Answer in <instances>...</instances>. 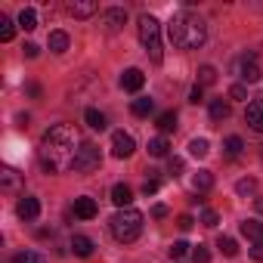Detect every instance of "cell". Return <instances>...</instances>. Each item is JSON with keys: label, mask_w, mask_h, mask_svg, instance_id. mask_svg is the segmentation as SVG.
<instances>
[{"label": "cell", "mask_w": 263, "mask_h": 263, "mask_svg": "<svg viewBox=\"0 0 263 263\" xmlns=\"http://www.w3.org/2000/svg\"><path fill=\"white\" fill-rule=\"evenodd\" d=\"M81 137L71 124H53L41 140V164L47 174L74 171V158L81 152Z\"/></svg>", "instance_id": "obj_1"}, {"label": "cell", "mask_w": 263, "mask_h": 263, "mask_svg": "<svg viewBox=\"0 0 263 263\" xmlns=\"http://www.w3.org/2000/svg\"><path fill=\"white\" fill-rule=\"evenodd\" d=\"M167 34H171V44H174V47H180V50H198V47L208 41V25H204L201 16L183 10V13H177V16L171 19Z\"/></svg>", "instance_id": "obj_2"}, {"label": "cell", "mask_w": 263, "mask_h": 263, "mask_svg": "<svg viewBox=\"0 0 263 263\" xmlns=\"http://www.w3.org/2000/svg\"><path fill=\"white\" fill-rule=\"evenodd\" d=\"M111 235L121 241V245H130V241H137L140 232H143V214L134 211V208H124L111 217Z\"/></svg>", "instance_id": "obj_3"}, {"label": "cell", "mask_w": 263, "mask_h": 263, "mask_svg": "<svg viewBox=\"0 0 263 263\" xmlns=\"http://www.w3.org/2000/svg\"><path fill=\"white\" fill-rule=\"evenodd\" d=\"M137 34H140V44L146 47L149 59L152 62H161L164 59V50H161V25H158V19L149 16V13H143L140 22H137Z\"/></svg>", "instance_id": "obj_4"}, {"label": "cell", "mask_w": 263, "mask_h": 263, "mask_svg": "<svg viewBox=\"0 0 263 263\" xmlns=\"http://www.w3.org/2000/svg\"><path fill=\"white\" fill-rule=\"evenodd\" d=\"M232 71H235L245 84H257V81L263 78V68H260V62H257L254 53H241V56L232 62Z\"/></svg>", "instance_id": "obj_5"}, {"label": "cell", "mask_w": 263, "mask_h": 263, "mask_svg": "<svg viewBox=\"0 0 263 263\" xmlns=\"http://www.w3.org/2000/svg\"><path fill=\"white\" fill-rule=\"evenodd\" d=\"M99 164H102L99 149H96L93 143H84L81 152H78V158H74V174H93Z\"/></svg>", "instance_id": "obj_6"}, {"label": "cell", "mask_w": 263, "mask_h": 263, "mask_svg": "<svg viewBox=\"0 0 263 263\" xmlns=\"http://www.w3.org/2000/svg\"><path fill=\"white\" fill-rule=\"evenodd\" d=\"M134 152H137L134 137L124 134V130H115V134H111V155H115V158H130Z\"/></svg>", "instance_id": "obj_7"}, {"label": "cell", "mask_w": 263, "mask_h": 263, "mask_svg": "<svg viewBox=\"0 0 263 263\" xmlns=\"http://www.w3.org/2000/svg\"><path fill=\"white\" fill-rule=\"evenodd\" d=\"M124 22H127V13H124V10H118V7H115V10H105V13L99 16V25H102L108 34L121 31V28H124Z\"/></svg>", "instance_id": "obj_8"}, {"label": "cell", "mask_w": 263, "mask_h": 263, "mask_svg": "<svg viewBox=\"0 0 263 263\" xmlns=\"http://www.w3.org/2000/svg\"><path fill=\"white\" fill-rule=\"evenodd\" d=\"M245 121L251 130H257V134H263V99H251L248 108H245Z\"/></svg>", "instance_id": "obj_9"}, {"label": "cell", "mask_w": 263, "mask_h": 263, "mask_svg": "<svg viewBox=\"0 0 263 263\" xmlns=\"http://www.w3.org/2000/svg\"><path fill=\"white\" fill-rule=\"evenodd\" d=\"M65 10H68V16H74V19H90V16L96 13V4H93V0H68Z\"/></svg>", "instance_id": "obj_10"}, {"label": "cell", "mask_w": 263, "mask_h": 263, "mask_svg": "<svg viewBox=\"0 0 263 263\" xmlns=\"http://www.w3.org/2000/svg\"><path fill=\"white\" fill-rule=\"evenodd\" d=\"M143 84H146V74H143L140 68H127V71L121 74V87H124L127 93H137V90H143Z\"/></svg>", "instance_id": "obj_11"}, {"label": "cell", "mask_w": 263, "mask_h": 263, "mask_svg": "<svg viewBox=\"0 0 263 263\" xmlns=\"http://www.w3.org/2000/svg\"><path fill=\"white\" fill-rule=\"evenodd\" d=\"M16 214H19L22 220H37V217H41V201H37L34 195H25V198L16 204Z\"/></svg>", "instance_id": "obj_12"}, {"label": "cell", "mask_w": 263, "mask_h": 263, "mask_svg": "<svg viewBox=\"0 0 263 263\" xmlns=\"http://www.w3.org/2000/svg\"><path fill=\"white\" fill-rule=\"evenodd\" d=\"M96 214H99V208H96V201H93L90 195L74 198V217H81V220H93Z\"/></svg>", "instance_id": "obj_13"}, {"label": "cell", "mask_w": 263, "mask_h": 263, "mask_svg": "<svg viewBox=\"0 0 263 263\" xmlns=\"http://www.w3.org/2000/svg\"><path fill=\"white\" fill-rule=\"evenodd\" d=\"M111 201L124 211V208H130V201H134V189L130 186H124V183H118V186H111Z\"/></svg>", "instance_id": "obj_14"}, {"label": "cell", "mask_w": 263, "mask_h": 263, "mask_svg": "<svg viewBox=\"0 0 263 263\" xmlns=\"http://www.w3.org/2000/svg\"><path fill=\"white\" fill-rule=\"evenodd\" d=\"M229 111H232V108H229V102H226V99H211V121H214V124L226 121V118H229Z\"/></svg>", "instance_id": "obj_15"}, {"label": "cell", "mask_w": 263, "mask_h": 263, "mask_svg": "<svg viewBox=\"0 0 263 263\" xmlns=\"http://www.w3.org/2000/svg\"><path fill=\"white\" fill-rule=\"evenodd\" d=\"M241 235L251 241H263V223L260 220H245L241 223Z\"/></svg>", "instance_id": "obj_16"}, {"label": "cell", "mask_w": 263, "mask_h": 263, "mask_svg": "<svg viewBox=\"0 0 263 263\" xmlns=\"http://www.w3.org/2000/svg\"><path fill=\"white\" fill-rule=\"evenodd\" d=\"M211 186H214V174H211V171H198V174L192 177V189H195V192H208Z\"/></svg>", "instance_id": "obj_17"}, {"label": "cell", "mask_w": 263, "mask_h": 263, "mask_svg": "<svg viewBox=\"0 0 263 263\" xmlns=\"http://www.w3.org/2000/svg\"><path fill=\"white\" fill-rule=\"evenodd\" d=\"M71 251H74L78 257H90V254H93V241H90L87 235H74V238H71Z\"/></svg>", "instance_id": "obj_18"}, {"label": "cell", "mask_w": 263, "mask_h": 263, "mask_svg": "<svg viewBox=\"0 0 263 263\" xmlns=\"http://www.w3.org/2000/svg\"><path fill=\"white\" fill-rule=\"evenodd\" d=\"M84 121H87L93 130H105V127H108L105 115H102V111H96V108H87V111H84Z\"/></svg>", "instance_id": "obj_19"}, {"label": "cell", "mask_w": 263, "mask_h": 263, "mask_svg": "<svg viewBox=\"0 0 263 263\" xmlns=\"http://www.w3.org/2000/svg\"><path fill=\"white\" fill-rule=\"evenodd\" d=\"M0 183H4V189H7V192H13V189H19V183H22V180H19V174H16L13 167H4V171H0Z\"/></svg>", "instance_id": "obj_20"}, {"label": "cell", "mask_w": 263, "mask_h": 263, "mask_svg": "<svg viewBox=\"0 0 263 263\" xmlns=\"http://www.w3.org/2000/svg\"><path fill=\"white\" fill-rule=\"evenodd\" d=\"M152 108H155V99H149V96H143V99H134V105H130V111H134L137 118H146Z\"/></svg>", "instance_id": "obj_21"}, {"label": "cell", "mask_w": 263, "mask_h": 263, "mask_svg": "<svg viewBox=\"0 0 263 263\" xmlns=\"http://www.w3.org/2000/svg\"><path fill=\"white\" fill-rule=\"evenodd\" d=\"M19 28H25V31H34V28H37V13H34L31 7H25V10L19 13Z\"/></svg>", "instance_id": "obj_22"}, {"label": "cell", "mask_w": 263, "mask_h": 263, "mask_svg": "<svg viewBox=\"0 0 263 263\" xmlns=\"http://www.w3.org/2000/svg\"><path fill=\"white\" fill-rule=\"evenodd\" d=\"M47 44H50L53 53H65V50H68V34H65V31H53Z\"/></svg>", "instance_id": "obj_23"}, {"label": "cell", "mask_w": 263, "mask_h": 263, "mask_svg": "<svg viewBox=\"0 0 263 263\" xmlns=\"http://www.w3.org/2000/svg\"><path fill=\"white\" fill-rule=\"evenodd\" d=\"M171 152V143L164 140V137H155V140H149V155H155V158H164Z\"/></svg>", "instance_id": "obj_24"}, {"label": "cell", "mask_w": 263, "mask_h": 263, "mask_svg": "<svg viewBox=\"0 0 263 263\" xmlns=\"http://www.w3.org/2000/svg\"><path fill=\"white\" fill-rule=\"evenodd\" d=\"M208 152H211V143H208L204 137H198V140L189 143V155H192V158H208Z\"/></svg>", "instance_id": "obj_25"}, {"label": "cell", "mask_w": 263, "mask_h": 263, "mask_svg": "<svg viewBox=\"0 0 263 263\" xmlns=\"http://www.w3.org/2000/svg\"><path fill=\"white\" fill-rule=\"evenodd\" d=\"M13 263H50L41 251H19L16 257H13Z\"/></svg>", "instance_id": "obj_26"}, {"label": "cell", "mask_w": 263, "mask_h": 263, "mask_svg": "<svg viewBox=\"0 0 263 263\" xmlns=\"http://www.w3.org/2000/svg\"><path fill=\"white\" fill-rule=\"evenodd\" d=\"M174 127H177V111H161L158 115V130L161 134H171Z\"/></svg>", "instance_id": "obj_27"}, {"label": "cell", "mask_w": 263, "mask_h": 263, "mask_svg": "<svg viewBox=\"0 0 263 263\" xmlns=\"http://www.w3.org/2000/svg\"><path fill=\"white\" fill-rule=\"evenodd\" d=\"M217 81V68L214 65H201L198 68V87H211Z\"/></svg>", "instance_id": "obj_28"}, {"label": "cell", "mask_w": 263, "mask_h": 263, "mask_svg": "<svg viewBox=\"0 0 263 263\" xmlns=\"http://www.w3.org/2000/svg\"><path fill=\"white\" fill-rule=\"evenodd\" d=\"M235 192H238V195H254V192H257V180H254V177L238 180V183H235Z\"/></svg>", "instance_id": "obj_29"}, {"label": "cell", "mask_w": 263, "mask_h": 263, "mask_svg": "<svg viewBox=\"0 0 263 263\" xmlns=\"http://www.w3.org/2000/svg\"><path fill=\"white\" fill-rule=\"evenodd\" d=\"M13 31H16L13 19H7V16H0V41H13Z\"/></svg>", "instance_id": "obj_30"}, {"label": "cell", "mask_w": 263, "mask_h": 263, "mask_svg": "<svg viewBox=\"0 0 263 263\" xmlns=\"http://www.w3.org/2000/svg\"><path fill=\"white\" fill-rule=\"evenodd\" d=\"M241 149H245V146H241V137H229V140H226V155H229V158H238Z\"/></svg>", "instance_id": "obj_31"}, {"label": "cell", "mask_w": 263, "mask_h": 263, "mask_svg": "<svg viewBox=\"0 0 263 263\" xmlns=\"http://www.w3.org/2000/svg\"><path fill=\"white\" fill-rule=\"evenodd\" d=\"M220 251H223L226 257H235V254H238V241L229 238V235H223V238H220Z\"/></svg>", "instance_id": "obj_32"}, {"label": "cell", "mask_w": 263, "mask_h": 263, "mask_svg": "<svg viewBox=\"0 0 263 263\" xmlns=\"http://www.w3.org/2000/svg\"><path fill=\"white\" fill-rule=\"evenodd\" d=\"M229 99L248 102V90H245V84H232V87H229Z\"/></svg>", "instance_id": "obj_33"}, {"label": "cell", "mask_w": 263, "mask_h": 263, "mask_svg": "<svg viewBox=\"0 0 263 263\" xmlns=\"http://www.w3.org/2000/svg\"><path fill=\"white\" fill-rule=\"evenodd\" d=\"M192 260H195V263H211V251H208L204 245H198V248L192 251Z\"/></svg>", "instance_id": "obj_34"}, {"label": "cell", "mask_w": 263, "mask_h": 263, "mask_svg": "<svg viewBox=\"0 0 263 263\" xmlns=\"http://www.w3.org/2000/svg\"><path fill=\"white\" fill-rule=\"evenodd\" d=\"M186 251H189V241H174L171 245V257H183Z\"/></svg>", "instance_id": "obj_35"}, {"label": "cell", "mask_w": 263, "mask_h": 263, "mask_svg": "<svg viewBox=\"0 0 263 263\" xmlns=\"http://www.w3.org/2000/svg\"><path fill=\"white\" fill-rule=\"evenodd\" d=\"M248 254H251L257 263H263V241H254V245L248 248Z\"/></svg>", "instance_id": "obj_36"}, {"label": "cell", "mask_w": 263, "mask_h": 263, "mask_svg": "<svg viewBox=\"0 0 263 263\" xmlns=\"http://www.w3.org/2000/svg\"><path fill=\"white\" fill-rule=\"evenodd\" d=\"M201 223H204V226H217V223H220L217 211H204V214H201Z\"/></svg>", "instance_id": "obj_37"}, {"label": "cell", "mask_w": 263, "mask_h": 263, "mask_svg": "<svg viewBox=\"0 0 263 263\" xmlns=\"http://www.w3.org/2000/svg\"><path fill=\"white\" fill-rule=\"evenodd\" d=\"M167 171H171L174 177H177V174H183V158H171V161H167Z\"/></svg>", "instance_id": "obj_38"}, {"label": "cell", "mask_w": 263, "mask_h": 263, "mask_svg": "<svg viewBox=\"0 0 263 263\" xmlns=\"http://www.w3.org/2000/svg\"><path fill=\"white\" fill-rule=\"evenodd\" d=\"M201 99H204V90H201V87L195 84V87H192V93H189V102H195V105H198Z\"/></svg>", "instance_id": "obj_39"}, {"label": "cell", "mask_w": 263, "mask_h": 263, "mask_svg": "<svg viewBox=\"0 0 263 263\" xmlns=\"http://www.w3.org/2000/svg\"><path fill=\"white\" fill-rule=\"evenodd\" d=\"M143 192H146V195H155V192H158V180H155V177L146 180V183H143Z\"/></svg>", "instance_id": "obj_40"}, {"label": "cell", "mask_w": 263, "mask_h": 263, "mask_svg": "<svg viewBox=\"0 0 263 263\" xmlns=\"http://www.w3.org/2000/svg\"><path fill=\"white\" fill-rule=\"evenodd\" d=\"M22 50H25V56H28V59H34V56L41 53V47H37V44H25Z\"/></svg>", "instance_id": "obj_41"}, {"label": "cell", "mask_w": 263, "mask_h": 263, "mask_svg": "<svg viewBox=\"0 0 263 263\" xmlns=\"http://www.w3.org/2000/svg\"><path fill=\"white\" fill-rule=\"evenodd\" d=\"M177 226H180L183 232H186V229H192V217H189V214H183V217L177 220Z\"/></svg>", "instance_id": "obj_42"}, {"label": "cell", "mask_w": 263, "mask_h": 263, "mask_svg": "<svg viewBox=\"0 0 263 263\" xmlns=\"http://www.w3.org/2000/svg\"><path fill=\"white\" fill-rule=\"evenodd\" d=\"M152 217H158V220L167 217V208H164V204H155V208H152Z\"/></svg>", "instance_id": "obj_43"}, {"label": "cell", "mask_w": 263, "mask_h": 263, "mask_svg": "<svg viewBox=\"0 0 263 263\" xmlns=\"http://www.w3.org/2000/svg\"><path fill=\"white\" fill-rule=\"evenodd\" d=\"M254 208H257V214H263V198H254Z\"/></svg>", "instance_id": "obj_44"}]
</instances>
